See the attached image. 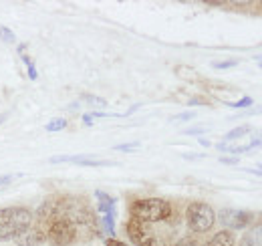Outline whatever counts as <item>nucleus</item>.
I'll return each instance as SVG.
<instances>
[{
    "label": "nucleus",
    "mask_w": 262,
    "mask_h": 246,
    "mask_svg": "<svg viewBox=\"0 0 262 246\" xmlns=\"http://www.w3.org/2000/svg\"><path fill=\"white\" fill-rule=\"evenodd\" d=\"M254 101H252V97H242L240 101H234V103H226L228 107H232V109H244V107H250Z\"/></svg>",
    "instance_id": "dca6fc26"
},
{
    "label": "nucleus",
    "mask_w": 262,
    "mask_h": 246,
    "mask_svg": "<svg viewBox=\"0 0 262 246\" xmlns=\"http://www.w3.org/2000/svg\"><path fill=\"white\" fill-rule=\"evenodd\" d=\"M238 59H228V61H216V63H212V67L214 69H230V67H236L238 65Z\"/></svg>",
    "instance_id": "6ab92c4d"
},
{
    "label": "nucleus",
    "mask_w": 262,
    "mask_h": 246,
    "mask_svg": "<svg viewBox=\"0 0 262 246\" xmlns=\"http://www.w3.org/2000/svg\"><path fill=\"white\" fill-rule=\"evenodd\" d=\"M188 103L190 105H210V99L208 97H192Z\"/></svg>",
    "instance_id": "b1692460"
},
{
    "label": "nucleus",
    "mask_w": 262,
    "mask_h": 246,
    "mask_svg": "<svg viewBox=\"0 0 262 246\" xmlns=\"http://www.w3.org/2000/svg\"><path fill=\"white\" fill-rule=\"evenodd\" d=\"M194 117H196V113H194V111H186V113L176 115V117H173V121H190V119H194Z\"/></svg>",
    "instance_id": "5701e85b"
},
{
    "label": "nucleus",
    "mask_w": 262,
    "mask_h": 246,
    "mask_svg": "<svg viewBox=\"0 0 262 246\" xmlns=\"http://www.w3.org/2000/svg\"><path fill=\"white\" fill-rule=\"evenodd\" d=\"M47 240L53 246H71L77 240V226L67 218H57L49 224Z\"/></svg>",
    "instance_id": "20e7f679"
},
{
    "label": "nucleus",
    "mask_w": 262,
    "mask_h": 246,
    "mask_svg": "<svg viewBox=\"0 0 262 246\" xmlns=\"http://www.w3.org/2000/svg\"><path fill=\"white\" fill-rule=\"evenodd\" d=\"M204 131H206V127H188V129H184L186 135H200Z\"/></svg>",
    "instance_id": "a878e982"
},
{
    "label": "nucleus",
    "mask_w": 262,
    "mask_h": 246,
    "mask_svg": "<svg viewBox=\"0 0 262 246\" xmlns=\"http://www.w3.org/2000/svg\"><path fill=\"white\" fill-rule=\"evenodd\" d=\"M254 59H256V61H258V65L262 67V55H258V57H254Z\"/></svg>",
    "instance_id": "2f4dec72"
},
{
    "label": "nucleus",
    "mask_w": 262,
    "mask_h": 246,
    "mask_svg": "<svg viewBox=\"0 0 262 246\" xmlns=\"http://www.w3.org/2000/svg\"><path fill=\"white\" fill-rule=\"evenodd\" d=\"M105 246H127V244L121 242V240H115V238H107V240H105Z\"/></svg>",
    "instance_id": "bb28decb"
},
{
    "label": "nucleus",
    "mask_w": 262,
    "mask_h": 246,
    "mask_svg": "<svg viewBox=\"0 0 262 246\" xmlns=\"http://www.w3.org/2000/svg\"><path fill=\"white\" fill-rule=\"evenodd\" d=\"M81 99H83V101H87L91 107H97V109H103V107H107V101H105V99H101V97H95V95H89V93H85Z\"/></svg>",
    "instance_id": "4468645a"
},
{
    "label": "nucleus",
    "mask_w": 262,
    "mask_h": 246,
    "mask_svg": "<svg viewBox=\"0 0 262 246\" xmlns=\"http://www.w3.org/2000/svg\"><path fill=\"white\" fill-rule=\"evenodd\" d=\"M101 224H103L107 236H115V214H103Z\"/></svg>",
    "instance_id": "ddd939ff"
},
{
    "label": "nucleus",
    "mask_w": 262,
    "mask_h": 246,
    "mask_svg": "<svg viewBox=\"0 0 262 246\" xmlns=\"http://www.w3.org/2000/svg\"><path fill=\"white\" fill-rule=\"evenodd\" d=\"M83 123H85V125H93V115H91V113H85V115H83Z\"/></svg>",
    "instance_id": "c85d7f7f"
},
{
    "label": "nucleus",
    "mask_w": 262,
    "mask_h": 246,
    "mask_svg": "<svg viewBox=\"0 0 262 246\" xmlns=\"http://www.w3.org/2000/svg\"><path fill=\"white\" fill-rule=\"evenodd\" d=\"M47 240V234L40 230V228H29V230H25L23 234H18L16 238H14V244L16 246H40L42 242Z\"/></svg>",
    "instance_id": "6e6552de"
},
{
    "label": "nucleus",
    "mask_w": 262,
    "mask_h": 246,
    "mask_svg": "<svg viewBox=\"0 0 262 246\" xmlns=\"http://www.w3.org/2000/svg\"><path fill=\"white\" fill-rule=\"evenodd\" d=\"M12 180H14V176H0V188L2 186H8Z\"/></svg>",
    "instance_id": "cd10ccee"
},
{
    "label": "nucleus",
    "mask_w": 262,
    "mask_h": 246,
    "mask_svg": "<svg viewBox=\"0 0 262 246\" xmlns=\"http://www.w3.org/2000/svg\"><path fill=\"white\" fill-rule=\"evenodd\" d=\"M6 117H8V113H0V123L6 121Z\"/></svg>",
    "instance_id": "7c9ffc66"
},
{
    "label": "nucleus",
    "mask_w": 262,
    "mask_h": 246,
    "mask_svg": "<svg viewBox=\"0 0 262 246\" xmlns=\"http://www.w3.org/2000/svg\"><path fill=\"white\" fill-rule=\"evenodd\" d=\"M23 63H25V65H27V69H29V77H31V79L34 81L38 75H36V69H34V65H33V61H31V57L23 55Z\"/></svg>",
    "instance_id": "aec40b11"
},
{
    "label": "nucleus",
    "mask_w": 262,
    "mask_h": 246,
    "mask_svg": "<svg viewBox=\"0 0 262 246\" xmlns=\"http://www.w3.org/2000/svg\"><path fill=\"white\" fill-rule=\"evenodd\" d=\"M238 246H262V222H256L250 230H246Z\"/></svg>",
    "instance_id": "1a4fd4ad"
},
{
    "label": "nucleus",
    "mask_w": 262,
    "mask_h": 246,
    "mask_svg": "<svg viewBox=\"0 0 262 246\" xmlns=\"http://www.w3.org/2000/svg\"><path fill=\"white\" fill-rule=\"evenodd\" d=\"M198 141H200V146H204V148H210V146H212V144H210L208 139H204V137H200Z\"/></svg>",
    "instance_id": "c756f323"
},
{
    "label": "nucleus",
    "mask_w": 262,
    "mask_h": 246,
    "mask_svg": "<svg viewBox=\"0 0 262 246\" xmlns=\"http://www.w3.org/2000/svg\"><path fill=\"white\" fill-rule=\"evenodd\" d=\"M218 159H220V163H226V166H236V163H240V157H238V155H220Z\"/></svg>",
    "instance_id": "412c9836"
},
{
    "label": "nucleus",
    "mask_w": 262,
    "mask_h": 246,
    "mask_svg": "<svg viewBox=\"0 0 262 246\" xmlns=\"http://www.w3.org/2000/svg\"><path fill=\"white\" fill-rule=\"evenodd\" d=\"M176 75H178L180 79H186V81H198L196 69L186 67V65H178V67H176Z\"/></svg>",
    "instance_id": "f8f14e48"
},
{
    "label": "nucleus",
    "mask_w": 262,
    "mask_h": 246,
    "mask_svg": "<svg viewBox=\"0 0 262 246\" xmlns=\"http://www.w3.org/2000/svg\"><path fill=\"white\" fill-rule=\"evenodd\" d=\"M33 224V212L25 206L0 208V242L14 240Z\"/></svg>",
    "instance_id": "f257e3e1"
},
{
    "label": "nucleus",
    "mask_w": 262,
    "mask_h": 246,
    "mask_svg": "<svg viewBox=\"0 0 262 246\" xmlns=\"http://www.w3.org/2000/svg\"><path fill=\"white\" fill-rule=\"evenodd\" d=\"M186 222H188V228L196 234H204L208 232L214 222H216V212L210 204L206 202H192L188 208H186Z\"/></svg>",
    "instance_id": "7ed1b4c3"
},
{
    "label": "nucleus",
    "mask_w": 262,
    "mask_h": 246,
    "mask_svg": "<svg viewBox=\"0 0 262 246\" xmlns=\"http://www.w3.org/2000/svg\"><path fill=\"white\" fill-rule=\"evenodd\" d=\"M173 246H196V238H192V236H186V238H182V240H178Z\"/></svg>",
    "instance_id": "393cba45"
},
{
    "label": "nucleus",
    "mask_w": 262,
    "mask_h": 246,
    "mask_svg": "<svg viewBox=\"0 0 262 246\" xmlns=\"http://www.w3.org/2000/svg\"><path fill=\"white\" fill-rule=\"evenodd\" d=\"M51 163H77V166H87V168H111L117 166V161L111 159H97L95 155H55L49 159Z\"/></svg>",
    "instance_id": "0eeeda50"
},
{
    "label": "nucleus",
    "mask_w": 262,
    "mask_h": 246,
    "mask_svg": "<svg viewBox=\"0 0 262 246\" xmlns=\"http://www.w3.org/2000/svg\"><path fill=\"white\" fill-rule=\"evenodd\" d=\"M125 230H127L129 240L135 246H160L158 240H156V236H154V232L147 230V224H143V222H139L135 218L127 220Z\"/></svg>",
    "instance_id": "423d86ee"
},
{
    "label": "nucleus",
    "mask_w": 262,
    "mask_h": 246,
    "mask_svg": "<svg viewBox=\"0 0 262 246\" xmlns=\"http://www.w3.org/2000/svg\"><path fill=\"white\" fill-rule=\"evenodd\" d=\"M139 141H131V144H121V146H115V152H133V150H139Z\"/></svg>",
    "instance_id": "a211bd4d"
},
{
    "label": "nucleus",
    "mask_w": 262,
    "mask_h": 246,
    "mask_svg": "<svg viewBox=\"0 0 262 246\" xmlns=\"http://www.w3.org/2000/svg\"><path fill=\"white\" fill-rule=\"evenodd\" d=\"M250 131H252V127H250V125H240V127H234L232 131H228V133L224 135V144L236 141V139L244 137V135H246V133H250Z\"/></svg>",
    "instance_id": "9b49d317"
},
{
    "label": "nucleus",
    "mask_w": 262,
    "mask_h": 246,
    "mask_svg": "<svg viewBox=\"0 0 262 246\" xmlns=\"http://www.w3.org/2000/svg\"><path fill=\"white\" fill-rule=\"evenodd\" d=\"M218 220L226 226V230H242L252 224L254 214L246 210H234V208H222L218 212Z\"/></svg>",
    "instance_id": "39448f33"
},
{
    "label": "nucleus",
    "mask_w": 262,
    "mask_h": 246,
    "mask_svg": "<svg viewBox=\"0 0 262 246\" xmlns=\"http://www.w3.org/2000/svg\"><path fill=\"white\" fill-rule=\"evenodd\" d=\"M234 242H236V238H234L232 230H220L210 238V242L206 246H234Z\"/></svg>",
    "instance_id": "9d476101"
},
{
    "label": "nucleus",
    "mask_w": 262,
    "mask_h": 246,
    "mask_svg": "<svg viewBox=\"0 0 262 246\" xmlns=\"http://www.w3.org/2000/svg\"><path fill=\"white\" fill-rule=\"evenodd\" d=\"M95 196L99 198V202H103V204H115V198H111L109 194H105L103 190H97L95 192Z\"/></svg>",
    "instance_id": "4be33fe9"
},
{
    "label": "nucleus",
    "mask_w": 262,
    "mask_h": 246,
    "mask_svg": "<svg viewBox=\"0 0 262 246\" xmlns=\"http://www.w3.org/2000/svg\"><path fill=\"white\" fill-rule=\"evenodd\" d=\"M0 38H2L4 43H8V45H14V43H16V36H14V32L8 31L6 27H0Z\"/></svg>",
    "instance_id": "f3484780"
},
{
    "label": "nucleus",
    "mask_w": 262,
    "mask_h": 246,
    "mask_svg": "<svg viewBox=\"0 0 262 246\" xmlns=\"http://www.w3.org/2000/svg\"><path fill=\"white\" fill-rule=\"evenodd\" d=\"M173 212L171 204L164 198H143V200H135L129 206L131 218L143 222V224H156V222H164Z\"/></svg>",
    "instance_id": "f03ea898"
},
{
    "label": "nucleus",
    "mask_w": 262,
    "mask_h": 246,
    "mask_svg": "<svg viewBox=\"0 0 262 246\" xmlns=\"http://www.w3.org/2000/svg\"><path fill=\"white\" fill-rule=\"evenodd\" d=\"M65 127H67V119H53L51 123L45 125V129H47L49 133H53V131H63Z\"/></svg>",
    "instance_id": "2eb2a0df"
}]
</instances>
